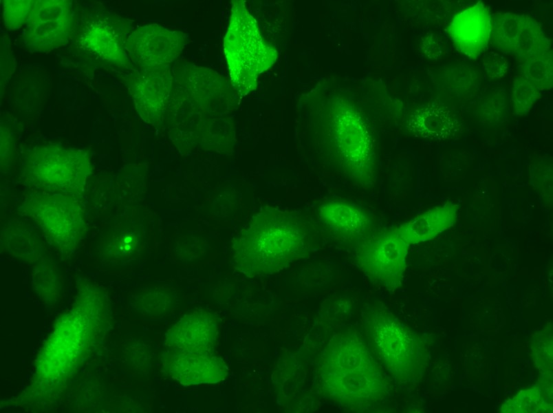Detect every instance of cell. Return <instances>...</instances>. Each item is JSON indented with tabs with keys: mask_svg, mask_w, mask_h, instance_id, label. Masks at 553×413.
I'll list each match as a JSON object with an SVG mask.
<instances>
[{
	"mask_svg": "<svg viewBox=\"0 0 553 413\" xmlns=\"http://www.w3.org/2000/svg\"><path fill=\"white\" fill-rule=\"evenodd\" d=\"M34 0H5L3 3V17L6 27L16 30L25 25L36 4Z\"/></svg>",
	"mask_w": 553,
	"mask_h": 413,
	"instance_id": "29",
	"label": "cell"
},
{
	"mask_svg": "<svg viewBox=\"0 0 553 413\" xmlns=\"http://www.w3.org/2000/svg\"><path fill=\"white\" fill-rule=\"evenodd\" d=\"M321 393L349 410L363 412L390 395L391 384L365 337L353 328L332 337L318 358Z\"/></svg>",
	"mask_w": 553,
	"mask_h": 413,
	"instance_id": "1",
	"label": "cell"
},
{
	"mask_svg": "<svg viewBox=\"0 0 553 413\" xmlns=\"http://www.w3.org/2000/svg\"><path fill=\"white\" fill-rule=\"evenodd\" d=\"M441 45L434 35L427 36L423 41L422 49L424 54L431 59H437L442 54Z\"/></svg>",
	"mask_w": 553,
	"mask_h": 413,
	"instance_id": "32",
	"label": "cell"
},
{
	"mask_svg": "<svg viewBox=\"0 0 553 413\" xmlns=\"http://www.w3.org/2000/svg\"><path fill=\"white\" fill-rule=\"evenodd\" d=\"M209 251L208 240L201 235L191 234L182 236L175 244L177 258L184 263H193L207 256Z\"/></svg>",
	"mask_w": 553,
	"mask_h": 413,
	"instance_id": "27",
	"label": "cell"
},
{
	"mask_svg": "<svg viewBox=\"0 0 553 413\" xmlns=\"http://www.w3.org/2000/svg\"><path fill=\"white\" fill-rule=\"evenodd\" d=\"M135 300L140 313L151 317L167 315L179 305L180 297L172 288L149 286L138 292Z\"/></svg>",
	"mask_w": 553,
	"mask_h": 413,
	"instance_id": "21",
	"label": "cell"
},
{
	"mask_svg": "<svg viewBox=\"0 0 553 413\" xmlns=\"http://www.w3.org/2000/svg\"><path fill=\"white\" fill-rule=\"evenodd\" d=\"M361 317L367 343L395 382L418 381L425 370L428 357L419 335L401 323L380 301L365 306Z\"/></svg>",
	"mask_w": 553,
	"mask_h": 413,
	"instance_id": "3",
	"label": "cell"
},
{
	"mask_svg": "<svg viewBox=\"0 0 553 413\" xmlns=\"http://www.w3.org/2000/svg\"><path fill=\"white\" fill-rule=\"evenodd\" d=\"M224 48L232 83L241 94L254 89L259 73L272 64L273 50L263 43L243 1H234Z\"/></svg>",
	"mask_w": 553,
	"mask_h": 413,
	"instance_id": "5",
	"label": "cell"
},
{
	"mask_svg": "<svg viewBox=\"0 0 553 413\" xmlns=\"http://www.w3.org/2000/svg\"><path fill=\"white\" fill-rule=\"evenodd\" d=\"M1 250L26 262L37 261L45 252L44 244L26 224L9 222L1 231Z\"/></svg>",
	"mask_w": 553,
	"mask_h": 413,
	"instance_id": "18",
	"label": "cell"
},
{
	"mask_svg": "<svg viewBox=\"0 0 553 413\" xmlns=\"http://www.w3.org/2000/svg\"><path fill=\"white\" fill-rule=\"evenodd\" d=\"M546 394L543 389L535 386L521 391L501 407L503 412H540L552 409V404L546 403Z\"/></svg>",
	"mask_w": 553,
	"mask_h": 413,
	"instance_id": "25",
	"label": "cell"
},
{
	"mask_svg": "<svg viewBox=\"0 0 553 413\" xmlns=\"http://www.w3.org/2000/svg\"><path fill=\"white\" fill-rule=\"evenodd\" d=\"M523 15L498 12L491 15L490 37L492 46L503 53L513 54L520 33Z\"/></svg>",
	"mask_w": 553,
	"mask_h": 413,
	"instance_id": "22",
	"label": "cell"
},
{
	"mask_svg": "<svg viewBox=\"0 0 553 413\" xmlns=\"http://www.w3.org/2000/svg\"><path fill=\"white\" fill-rule=\"evenodd\" d=\"M541 90L519 76L514 78L510 94L512 106L517 116L527 115L541 96Z\"/></svg>",
	"mask_w": 553,
	"mask_h": 413,
	"instance_id": "26",
	"label": "cell"
},
{
	"mask_svg": "<svg viewBox=\"0 0 553 413\" xmlns=\"http://www.w3.org/2000/svg\"><path fill=\"white\" fill-rule=\"evenodd\" d=\"M406 126L415 136L434 140L455 138L462 131L455 116L446 107L437 105L413 109L409 115Z\"/></svg>",
	"mask_w": 553,
	"mask_h": 413,
	"instance_id": "16",
	"label": "cell"
},
{
	"mask_svg": "<svg viewBox=\"0 0 553 413\" xmlns=\"http://www.w3.org/2000/svg\"><path fill=\"white\" fill-rule=\"evenodd\" d=\"M483 67L490 78L499 79L507 73L508 64L507 60L499 53L489 52L484 56Z\"/></svg>",
	"mask_w": 553,
	"mask_h": 413,
	"instance_id": "30",
	"label": "cell"
},
{
	"mask_svg": "<svg viewBox=\"0 0 553 413\" xmlns=\"http://www.w3.org/2000/svg\"><path fill=\"white\" fill-rule=\"evenodd\" d=\"M457 209V204L448 202L429 209L394 230L408 246L431 240L454 224Z\"/></svg>",
	"mask_w": 553,
	"mask_h": 413,
	"instance_id": "17",
	"label": "cell"
},
{
	"mask_svg": "<svg viewBox=\"0 0 553 413\" xmlns=\"http://www.w3.org/2000/svg\"><path fill=\"white\" fill-rule=\"evenodd\" d=\"M407 248L393 229L360 240L354 260L373 284L393 292L402 286Z\"/></svg>",
	"mask_w": 553,
	"mask_h": 413,
	"instance_id": "7",
	"label": "cell"
},
{
	"mask_svg": "<svg viewBox=\"0 0 553 413\" xmlns=\"http://www.w3.org/2000/svg\"><path fill=\"white\" fill-rule=\"evenodd\" d=\"M12 134L1 127V171H8L14 161V150Z\"/></svg>",
	"mask_w": 553,
	"mask_h": 413,
	"instance_id": "31",
	"label": "cell"
},
{
	"mask_svg": "<svg viewBox=\"0 0 553 413\" xmlns=\"http://www.w3.org/2000/svg\"><path fill=\"white\" fill-rule=\"evenodd\" d=\"M75 21L71 1H36L25 24L23 44L31 51L49 52L67 42Z\"/></svg>",
	"mask_w": 553,
	"mask_h": 413,
	"instance_id": "8",
	"label": "cell"
},
{
	"mask_svg": "<svg viewBox=\"0 0 553 413\" xmlns=\"http://www.w3.org/2000/svg\"><path fill=\"white\" fill-rule=\"evenodd\" d=\"M315 242V228L295 211L268 208L253 218L233 243L235 266L248 275H265L306 257Z\"/></svg>",
	"mask_w": 553,
	"mask_h": 413,
	"instance_id": "2",
	"label": "cell"
},
{
	"mask_svg": "<svg viewBox=\"0 0 553 413\" xmlns=\"http://www.w3.org/2000/svg\"><path fill=\"white\" fill-rule=\"evenodd\" d=\"M184 36L157 24L140 27L129 36L125 49L133 61L146 68L171 62L184 47Z\"/></svg>",
	"mask_w": 553,
	"mask_h": 413,
	"instance_id": "10",
	"label": "cell"
},
{
	"mask_svg": "<svg viewBox=\"0 0 553 413\" xmlns=\"http://www.w3.org/2000/svg\"><path fill=\"white\" fill-rule=\"evenodd\" d=\"M143 245L142 233L138 225L122 220L102 232L96 244V251L102 262L118 265L138 257Z\"/></svg>",
	"mask_w": 553,
	"mask_h": 413,
	"instance_id": "15",
	"label": "cell"
},
{
	"mask_svg": "<svg viewBox=\"0 0 553 413\" xmlns=\"http://www.w3.org/2000/svg\"><path fill=\"white\" fill-rule=\"evenodd\" d=\"M219 338V321L211 312L198 308L186 313L169 328L164 346L191 354L214 353Z\"/></svg>",
	"mask_w": 553,
	"mask_h": 413,
	"instance_id": "9",
	"label": "cell"
},
{
	"mask_svg": "<svg viewBox=\"0 0 553 413\" xmlns=\"http://www.w3.org/2000/svg\"><path fill=\"white\" fill-rule=\"evenodd\" d=\"M521 76L539 90L550 89L553 85L552 50L521 63Z\"/></svg>",
	"mask_w": 553,
	"mask_h": 413,
	"instance_id": "24",
	"label": "cell"
},
{
	"mask_svg": "<svg viewBox=\"0 0 553 413\" xmlns=\"http://www.w3.org/2000/svg\"><path fill=\"white\" fill-rule=\"evenodd\" d=\"M83 206L72 195L33 191L26 194L22 209L40 227L50 244L68 257L87 234Z\"/></svg>",
	"mask_w": 553,
	"mask_h": 413,
	"instance_id": "6",
	"label": "cell"
},
{
	"mask_svg": "<svg viewBox=\"0 0 553 413\" xmlns=\"http://www.w3.org/2000/svg\"><path fill=\"white\" fill-rule=\"evenodd\" d=\"M92 165L88 152L56 144H45L23 157L25 181L50 192L77 195L83 190Z\"/></svg>",
	"mask_w": 553,
	"mask_h": 413,
	"instance_id": "4",
	"label": "cell"
},
{
	"mask_svg": "<svg viewBox=\"0 0 553 413\" xmlns=\"http://www.w3.org/2000/svg\"><path fill=\"white\" fill-rule=\"evenodd\" d=\"M506 97L502 89L492 92L484 97L478 107L479 118L484 123L497 125L507 116Z\"/></svg>",
	"mask_w": 553,
	"mask_h": 413,
	"instance_id": "28",
	"label": "cell"
},
{
	"mask_svg": "<svg viewBox=\"0 0 553 413\" xmlns=\"http://www.w3.org/2000/svg\"><path fill=\"white\" fill-rule=\"evenodd\" d=\"M32 286L37 294L50 297L51 302L57 300L63 290V281L56 266L47 259H41L32 272Z\"/></svg>",
	"mask_w": 553,
	"mask_h": 413,
	"instance_id": "23",
	"label": "cell"
},
{
	"mask_svg": "<svg viewBox=\"0 0 553 413\" xmlns=\"http://www.w3.org/2000/svg\"><path fill=\"white\" fill-rule=\"evenodd\" d=\"M161 362L169 377L186 385L217 383L228 373L225 361L214 353L196 354L164 348Z\"/></svg>",
	"mask_w": 553,
	"mask_h": 413,
	"instance_id": "11",
	"label": "cell"
},
{
	"mask_svg": "<svg viewBox=\"0 0 553 413\" xmlns=\"http://www.w3.org/2000/svg\"><path fill=\"white\" fill-rule=\"evenodd\" d=\"M448 32L457 50L476 59L487 48L491 32V14L479 1L452 19Z\"/></svg>",
	"mask_w": 553,
	"mask_h": 413,
	"instance_id": "13",
	"label": "cell"
},
{
	"mask_svg": "<svg viewBox=\"0 0 553 413\" xmlns=\"http://www.w3.org/2000/svg\"><path fill=\"white\" fill-rule=\"evenodd\" d=\"M551 50V41L532 18L523 15L522 24L514 55L521 63Z\"/></svg>",
	"mask_w": 553,
	"mask_h": 413,
	"instance_id": "20",
	"label": "cell"
},
{
	"mask_svg": "<svg viewBox=\"0 0 553 413\" xmlns=\"http://www.w3.org/2000/svg\"><path fill=\"white\" fill-rule=\"evenodd\" d=\"M147 74L136 78L131 85L130 92L140 116L151 123L161 112L166 91L164 85L160 87L159 79L155 78V73L154 76Z\"/></svg>",
	"mask_w": 553,
	"mask_h": 413,
	"instance_id": "19",
	"label": "cell"
},
{
	"mask_svg": "<svg viewBox=\"0 0 553 413\" xmlns=\"http://www.w3.org/2000/svg\"><path fill=\"white\" fill-rule=\"evenodd\" d=\"M321 224L337 237L346 240H363L373 227L370 215L359 206L343 200H330L318 210Z\"/></svg>",
	"mask_w": 553,
	"mask_h": 413,
	"instance_id": "14",
	"label": "cell"
},
{
	"mask_svg": "<svg viewBox=\"0 0 553 413\" xmlns=\"http://www.w3.org/2000/svg\"><path fill=\"white\" fill-rule=\"evenodd\" d=\"M129 25L122 18L106 14L93 19L80 31L83 47L101 59L119 65L129 64L125 46L129 36Z\"/></svg>",
	"mask_w": 553,
	"mask_h": 413,
	"instance_id": "12",
	"label": "cell"
}]
</instances>
